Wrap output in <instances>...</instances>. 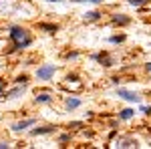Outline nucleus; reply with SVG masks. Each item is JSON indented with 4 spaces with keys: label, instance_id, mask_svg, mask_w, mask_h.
I'll use <instances>...</instances> for the list:
<instances>
[{
    "label": "nucleus",
    "instance_id": "obj_15",
    "mask_svg": "<svg viewBox=\"0 0 151 149\" xmlns=\"http://www.w3.org/2000/svg\"><path fill=\"white\" fill-rule=\"evenodd\" d=\"M109 42L111 45H121V42H125V35H115L109 38Z\"/></svg>",
    "mask_w": 151,
    "mask_h": 149
},
{
    "label": "nucleus",
    "instance_id": "obj_5",
    "mask_svg": "<svg viewBox=\"0 0 151 149\" xmlns=\"http://www.w3.org/2000/svg\"><path fill=\"white\" fill-rule=\"evenodd\" d=\"M55 131H57V127H55V125H42V127L32 129V131H30V135L36 137V135H48V133H55Z\"/></svg>",
    "mask_w": 151,
    "mask_h": 149
},
{
    "label": "nucleus",
    "instance_id": "obj_1",
    "mask_svg": "<svg viewBox=\"0 0 151 149\" xmlns=\"http://www.w3.org/2000/svg\"><path fill=\"white\" fill-rule=\"evenodd\" d=\"M8 35H10V40L14 42V45L6 50L8 55H10V53H16V50H24V48H28V46L32 45L30 32H28L26 28H22V26H12Z\"/></svg>",
    "mask_w": 151,
    "mask_h": 149
},
{
    "label": "nucleus",
    "instance_id": "obj_24",
    "mask_svg": "<svg viewBox=\"0 0 151 149\" xmlns=\"http://www.w3.org/2000/svg\"><path fill=\"white\" fill-rule=\"evenodd\" d=\"M149 95H151V91H149Z\"/></svg>",
    "mask_w": 151,
    "mask_h": 149
},
{
    "label": "nucleus",
    "instance_id": "obj_20",
    "mask_svg": "<svg viewBox=\"0 0 151 149\" xmlns=\"http://www.w3.org/2000/svg\"><path fill=\"white\" fill-rule=\"evenodd\" d=\"M79 79V75H77V73H73V75H67V77H65V81H67V83H70V81H77Z\"/></svg>",
    "mask_w": 151,
    "mask_h": 149
},
{
    "label": "nucleus",
    "instance_id": "obj_2",
    "mask_svg": "<svg viewBox=\"0 0 151 149\" xmlns=\"http://www.w3.org/2000/svg\"><path fill=\"white\" fill-rule=\"evenodd\" d=\"M57 73V67L55 65H42L40 69L36 71V79L38 81H50Z\"/></svg>",
    "mask_w": 151,
    "mask_h": 149
},
{
    "label": "nucleus",
    "instance_id": "obj_4",
    "mask_svg": "<svg viewBox=\"0 0 151 149\" xmlns=\"http://www.w3.org/2000/svg\"><path fill=\"white\" fill-rule=\"evenodd\" d=\"M117 95L125 101H131V103H141V97L133 91H127V89H117Z\"/></svg>",
    "mask_w": 151,
    "mask_h": 149
},
{
    "label": "nucleus",
    "instance_id": "obj_6",
    "mask_svg": "<svg viewBox=\"0 0 151 149\" xmlns=\"http://www.w3.org/2000/svg\"><path fill=\"white\" fill-rule=\"evenodd\" d=\"M111 22L115 24V26H127V24H131V18H129L127 14H113Z\"/></svg>",
    "mask_w": 151,
    "mask_h": 149
},
{
    "label": "nucleus",
    "instance_id": "obj_13",
    "mask_svg": "<svg viewBox=\"0 0 151 149\" xmlns=\"http://www.w3.org/2000/svg\"><path fill=\"white\" fill-rule=\"evenodd\" d=\"M135 117V109H121L119 111V121H129Z\"/></svg>",
    "mask_w": 151,
    "mask_h": 149
},
{
    "label": "nucleus",
    "instance_id": "obj_8",
    "mask_svg": "<svg viewBox=\"0 0 151 149\" xmlns=\"http://www.w3.org/2000/svg\"><path fill=\"white\" fill-rule=\"evenodd\" d=\"M35 103H36V105H47V103H52V95H50V93H36Z\"/></svg>",
    "mask_w": 151,
    "mask_h": 149
},
{
    "label": "nucleus",
    "instance_id": "obj_10",
    "mask_svg": "<svg viewBox=\"0 0 151 149\" xmlns=\"http://www.w3.org/2000/svg\"><path fill=\"white\" fill-rule=\"evenodd\" d=\"M35 123H36V119H24V121H18V123L12 125V131H24L26 127L35 125Z\"/></svg>",
    "mask_w": 151,
    "mask_h": 149
},
{
    "label": "nucleus",
    "instance_id": "obj_3",
    "mask_svg": "<svg viewBox=\"0 0 151 149\" xmlns=\"http://www.w3.org/2000/svg\"><path fill=\"white\" fill-rule=\"evenodd\" d=\"M91 58H93V60H97L99 65H103L105 69H109V67H113V65H115V60L111 58V55H109V53H97V55H91Z\"/></svg>",
    "mask_w": 151,
    "mask_h": 149
},
{
    "label": "nucleus",
    "instance_id": "obj_21",
    "mask_svg": "<svg viewBox=\"0 0 151 149\" xmlns=\"http://www.w3.org/2000/svg\"><path fill=\"white\" fill-rule=\"evenodd\" d=\"M141 111H143L145 115H151V107H141Z\"/></svg>",
    "mask_w": 151,
    "mask_h": 149
},
{
    "label": "nucleus",
    "instance_id": "obj_22",
    "mask_svg": "<svg viewBox=\"0 0 151 149\" xmlns=\"http://www.w3.org/2000/svg\"><path fill=\"white\" fill-rule=\"evenodd\" d=\"M8 147V143H6V141H0V149H6Z\"/></svg>",
    "mask_w": 151,
    "mask_h": 149
},
{
    "label": "nucleus",
    "instance_id": "obj_9",
    "mask_svg": "<svg viewBox=\"0 0 151 149\" xmlns=\"http://www.w3.org/2000/svg\"><path fill=\"white\" fill-rule=\"evenodd\" d=\"M65 107H67V111H75V109L81 107V99H77V97H67V99H65Z\"/></svg>",
    "mask_w": 151,
    "mask_h": 149
},
{
    "label": "nucleus",
    "instance_id": "obj_18",
    "mask_svg": "<svg viewBox=\"0 0 151 149\" xmlns=\"http://www.w3.org/2000/svg\"><path fill=\"white\" fill-rule=\"evenodd\" d=\"M14 83H16V85H26V83H28V75H18V77L14 79Z\"/></svg>",
    "mask_w": 151,
    "mask_h": 149
},
{
    "label": "nucleus",
    "instance_id": "obj_19",
    "mask_svg": "<svg viewBox=\"0 0 151 149\" xmlns=\"http://www.w3.org/2000/svg\"><path fill=\"white\" fill-rule=\"evenodd\" d=\"M58 141H60V143H69L70 141V133H63V135L58 137Z\"/></svg>",
    "mask_w": 151,
    "mask_h": 149
},
{
    "label": "nucleus",
    "instance_id": "obj_17",
    "mask_svg": "<svg viewBox=\"0 0 151 149\" xmlns=\"http://www.w3.org/2000/svg\"><path fill=\"white\" fill-rule=\"evenodd\" d=\"M127 2L131 4V6H135V8H141V6H145L149 0H127Z\"/></svg>",
    "mask_w": 151,
    "mask_h": 149
},
{
    "label": "nucleus",
    "instance_id": "obj_11",
    "mask_svg": "<svg viewBox=\"0 0 151 149\" xmlns=\"http://www.w3.org/2000/svg\"><path fill=\"white\" fill-rule=\"evenodd\" d=\"M38 28L45 30L47 35H57L58 32V24H48V22H38Z\"/></svg>",
    "mask_w": 151,
    "mask_h": 149
},
{
    "label": "nucleus",
    "instance_id": "obj_14",
    "mask_svg": "<svg viewBox=\"0 0 151 149\" xmlns=\"http://www.w3.org/2000/svg\"><path fill=\"white\" fill-rule=\"evenodd\" d=\"M63 57L67 58V60H77V58L81 57V53H79V50H69V53H65Z\"/></svg>",
    "mask_w": 151,
    "mask_h": 149
},
{
    "label": "nucleus",
    "instance_id": "obj_12",
    "mask_svg": "<svg viewBox=\"0 0 151 149\" xmlns=\"http://www.w3.org/2000/svg\"><path fill=\"white\" fill-rule=\"evenodd\" d=\"M101 16H103V14L99 10H91V12H85V14H83V20H85V22H95V20H99Z\"/></svg>",
    "mask_w": 151,
    "mask_h": 149
},
{
    "label": "nucleus",
    "instance_id": "obj_16",
    "mask_svg": "<svg viewBox=\"0 0 151 149\" xmlns=\"http://www.w3.org/2000/svg\"><path fill=\"white\" fill-rule=\"evenodd\" d=\"M137 141H131V139H121L119 141V147H135Z\"/></svg>",
    "mask_w": 151,
    "mask_h": 149
},
{
    "label": "nucleus",
    "instance_id": "obj_7",
    "mask_svg": "<svg viewBox=\"0 0 151 149\" xmlns=\"http://www.w3.org/2000/svg\"><path fill=\"white\" fill-rule=\"evenodd\" d=\"M24 87L26 85H18V87H14V89H10V91H6L4 95H2V99L6 97V99H16V97H20L24 93Z\"/></svg>",
    "mask_w": 151,
    "mask_h": 149
},
{
    "label": "nucleus",
    "instance_id": "obj_23",
    "mask_svg": "<svg viewBox=\"0 0 151 149\" xmlns=\"http://www.w3.org/2000/svg\"><path fill=\"white\" fill-rule=\"evenodd\" d=\"M145 69H147V71L151 73V63H147V65H145Z\"/></svg>",
    "mask_w": 151,
    "mask_h": 149
}]
</instances>
